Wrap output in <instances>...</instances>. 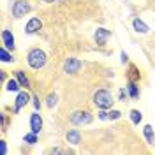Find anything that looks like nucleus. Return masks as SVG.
Instances as JSON below:
<instances>
[{"label":"nucleus","instance_id":"nucleus-1","mask_svg":"<svg viewBox=\"0 0 155 155\" xmlns=\"http://www.w3.org/2000/svg\"><path fill=\"white\" fill-rule=\"evenodd\" d=\"M113 95H111V92H107V90H97L95 94H94V104L97 107H101V109H107V107L113 106Z\"/></svg>","mask_w":155,"mask_h":155},{"label":"nucleus","instance_id":"nucleus-2","mask_svg":"<svg viewBox=\"0 0 155 155\" xmlns=\"http://www.w3.org/2000/svg\"><path fill=\"white\" fill-rule=\"evenodd\" d=\"M27 60H28V65L32 69H41L46 65V53L42 49H32Z\"/></svg>","mask_w":155,"mask_h":155},{"label":"nucleus","instance_id":"nucleus-3","mask_svg":"<svg viewBox=\"0 0 155 155\" xmlns=\"http://www.w3.org/2000/svg\"><path fill=\"white\" fill-rule=\"evenodd\" d=\"M92 118H94V116L90 115L88 111H76V113L71 115V122H72L74 125H87V124L92 122Z\"/></svg>","mask_w":155,"mask_h":155},{"label":"nucleus","instance_id":"nucleus-4","mask_svg":"<svg viewBox=\"0 0 155 155\" xmlns=\"http://www.w3.org/2000/svg\"><path fill=\"white\" fill-rule=\"evenodd\" d=\"M28 11H30V4L25 2V0H18V2H14V5H12V14H14V18L25 16Z\"/></svg>","mask_w":155,"mask_h":155},{"label":"nucleus","instance_id":"nucleus-5","mask_svg":"<svg viewBox=\"0 0 155 155\" xmlns=\"http://www.w3.org/2000/svg\"><path fill=\"white\" fill-rule=\"evenodd\" d=\"M79 67H81V62L78 58H67L65 64H64V71L67 74H76L78 71H79Z\"/></svg>","mask_w":155,"mask_h":155},{"label":"nucleus","instance_id":"nucleus-6","mask_svg":"<svg viewBox=\"0 0 155 155\" xmlns=\"http://www.w3.org/2000/svg\"><path fill=\"white\" fill-rule=\"evenodd\" d=\"M30 129H32L35 134L41 132V129H42V118H41L39 113H34V115L30 116Z\"/></svg>","mask_w":155,"mask_h":155},{"label":"nucleus","instance_id":"nucleus-7","mask_svg":"<svg viewBox=\"0 0 155 155\" xmlns=\"http://www.w3.org/2000/svg\"><path fill=\"white\" fill-rule=\"evenodd\" d=\"M41 27H42L41 19H39V18H32L28 23H27V27H25V32H27V34L30 35V34H35L37 30H41Z\"/></svg>","mask_w":155,"mask_h":155},{"label":"nucleus","instance_id":"nucleus-8","mask_svg":"<svg viewBox=\"0 0 155 155\" xmlns=\"http://www.w3.org/2000/svg\"><path fill=\"white\" fill-rule=\"evenodd\" d=\"M109 35H111V32H109V30H106V28H97V32H95V41H97V44L104 46Z\"/></svg>","mask_w":155,"mask_h":155},{"label":"nucleus","instance_id":"nucleus-9","mask_svg":"<svg viewBox=\"0 0 155 155\" xmlns=\"http://www.w3.org/2000/svg\"><path fill=\"white\" fill-rule=\"evenodd\" d=\"M2 41H4V46L7 49H14V37H12V34H11L9 30H4Z\"/></svg>","mask_w":155,"mask_h":155},{"label":"nucleus","instance_id":"nucleus-10","mask_svg":"<svg viewBox=\"0 0 155 155\" xmlns=\"http://www.w3.org/2000/svg\"><path fill=\"white\" fill-rule=\"evenodd\" d=\"M28 101H30V95L27 94V92H21V94L18 95V99H16V106H14V111H19V109L25 106Z\"/></svg>","mask_w":155,"mask_h":155},{"label":"nucleus","instance_id":"nucleus-11","mask_svg":"<svg viewBox=\"0 0 155 155\" xmlns=\"http://www.w3.org/2000/svg\"><path fill=\"white\" fill-rule=\"evenodd\" d=\"M132 25H134L136 32H139V34H148V27H146V25L139 18H136L134 21H132Z\"/></svg>","mask_w":155,"mask_h":155},{"label":"nucleus","instance_id":"nucleus-12","mask_svg":"<svg viewBox=\"0 0 155 155\" xmlns=\"http://www.w3.org/2000/svg\"><path fill=\"white\" fill-rule=\"evenodd\" d=\"M67 141L69 143H72V145H79V141H81V136L78 130H69L67 132Z\"/></svg>","mask_w":155,"mask_h":155},{"label":"nucleus","instance_id":"nucleus-13","mask_svg":"<svg viewBox=\"0 0 155 155\" xmlns=\"http://www.w3.org/2000/svg\"><path fill=\"white\" fill-rule=\"evenodd\" d=\"M16 79L19 81V85H21V87H25V88H28V87H30L28 78L25 76V72H23V71H18V72H16Z\"/></svg>","mask_w":155,"mask_h":155},{"label":"nucleus","instance_id":"nucleus-14","mask_svg":"<svg viewBox=\"0 0 155 155\" xmlns=\"http://www.w3.org/2000/svg\"><path fill=\"white\" fill-rule=\"evenodd\" d=\"M127 90H129V94H130V97L132 99H137V95H139V90H137V87H136V83H129L127 85Z\"/></svg>","mask_w":155,"mask_h":155},{"label":"nucleus","instance_id":"nucleus-15","mask_svg":"<svg viewBox=\"0 0 155 155\" xmlns=\"http://www.w3.org/2000/svg\"><path fill=\"white\" fill-rule=\"evenodd\" d=\"M145 137L148 143H153V129H152V125L145 127Z\"/></svg>","mask_w":155,"mask_h":155},{"label":"nucleus","instance_id":"nucleus-16","mask_svg":"<svg viewBox=\"0 0 155 155\" xmlns=\"http://www.w3.org/2000/svg\"><path fill=\"white\" fill-rule=\"evenodd\" d=\"M141 118H143V115H141L137 109H132V111H130V120H132V124H139Z\"/></svg>","mask_w":155,"mask_h":155},{"label":"nucleus","instance_id":"nucleus-17","mask_svg":"<svg viewBox=\"0 0 155 155\" xmlns=\"http://www.w3.org/2000/svg\"><path fill=\"white\" fill-rule=\"evenodd\" d=\"M21 87V85H19V81L18 79H11L9 83H7V90H9V92H16V90H18V88Z\"/></svg>","mask_w":155,"mask_h":155},{"label":"nucleus","instance_id":"nucleus-18","mask_svg":"<svg viewBox=\"0 0 155 155\" xmlns=\"http://www.w3.org/2000/svg\"><path fill=\"white\" fill-rule=\"evenodd\" d=\"M25 141H27V143H30V145H35V143H37V134L32 130L30 134L25 136Z\"/></svg>","mask_w":155,"mask_h":155},{"label":"nucleus","instance_id":"nucleus-19","mask_svg":"<svg viewBox=\"0 0 155 155\" xmlns=\"http://www.w3.org/2000/svg\"><path fill=\"white\" fill-rule=\"evenodd\" d=\"M57 104V94H49L48 99H46V106L48 107H53Z\"/></svg>","mask_w":155,"mask_h":155},{"label":"nucleus","instance_id":"nucleus-20","mask_svg":"<svg viewBox=\"0 0 155 155\" xmlns=\"http://www.w3.org/2000/svg\"><path fill=\"white\" fill-rule=\"evenodd\" d=\"M0 57H2V62H11V60H12V57L7 53V48L0 49Z\"/></svg>","mask_w":155,"mask_h":155},{"label":"nucleus","instance_id":"nucleus-21","mask_svg":"<svg viewBox=\"0 0 155 155\" xmlns=\"http://www.w3.org/2000/svg\"><path fill=\"white\" fill-rule=\"evenodd\" d=\"M120 116H122V113H120V111H116V109H113V111H109V113H107V118H109V120H118Z\"/></svg>","mask_w":155,"mask_h":155},{"label":"nucleus","instance_id":"nucleus-22","mask_svg":"<svg viewBox=\"0 0 155 155\" xmlns=\"http://www.w3.org/2000/svg\"><path fill=\"white\" fill-rule=\"evenodd\" d=\"M5 152H7V146H5V141H0V153L5 155Z\"/></svg>","mask_w":155,"mask_h":155},{"label":"nucleus","instance_id":"nucleus-23","mask_svg":"<svg viewBox=\"0 0 155 155\" xmlns=\"http://www.w3.org/2000/svg\"><path fill=\"white\" fill-rule=\"evenodd\" d=\"M125 99H127V92L124 88H120V101H125Z\"/></svg>","mask_w":155,"mask_h":155},{"label":"nucleus","instance_id":"nucleus-24","mask_svg":"<svg viewBox=\"0 0 155 155\" xmlns=\"http://www.w3.org/2000/svg\"><path fill=\"white\" fill-rule=\"evenodd\" d=\"M49 153H64V150L62 148H53V150H49Z\"/></svg>","mask_w":155,"mask_h":155},{"label":"nucleus","instance_id":"nucleus-25","mask_svg":"<svg viewBox=\"0 0 155 155\" xmlns=\"http://www.w3.org/2000/svg\"><path fill=\"white\" fill-rule=\"evenodd\" d=\"M99 118H101V120H106V118H107V113H106V111H101V113H99Z\"/></svg>","mask_w":155,"mask_h":155},{"label":"nucleus","instance_id":"nucleus-26","mask_svg":"<svg viewBox=\"0 0 155 155\" xmlns=\"http://www.w3.org/2000/svg\"><path fill=\"white\" fill-rule=\"evenodd\" d=\"M127 60H129V57H127V53H125V51H122V64H125Z\"/></svg>","mask_w":155,"mask_h":155},{"label":"nucleus","instance_id":"nucleus-27","mask_svg":"<svg viewBox=\"0 0 155 155\" xmlns=\"http://www.w3.org/2000/svg\"><path fill=\"white\" fill-rule=\"evenodd\" d=\"M34 106H35V109H39V101H37V97H34Z\"/></svg>","mask_w":155,"mask_h":155},{"label":"nucleus","instance_id":"nucleus-28","mask_svg":"<svg viewBox=\"0 0 155 155\" xmlns=\"http://www.w3.org/2000/svg\"><path fill=\"white\" fill-rule=\"evenodd\" d=\"M44 2H46V4H53V2H55V0H44Z\"/></svg>","mask_w":155,"mask_h":155}]
</instances>
